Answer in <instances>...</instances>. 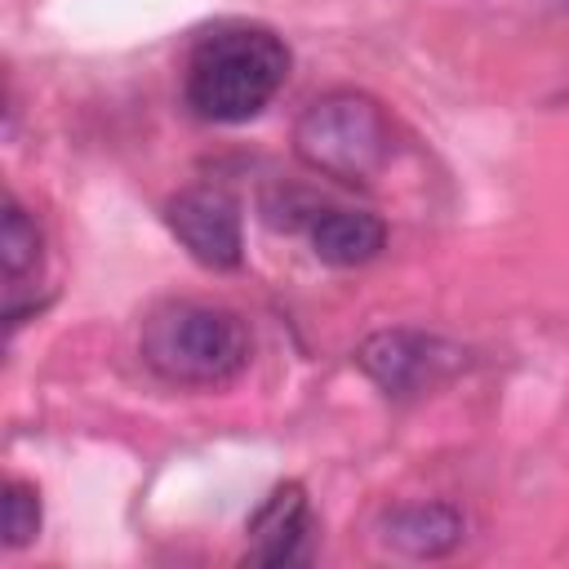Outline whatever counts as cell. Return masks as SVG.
Listing matches in <instances>:
<instances>
[{"mask_svg":"<svg viewBox=\"0 0 569 569\" xmlns=\"http://www.w3.org/2000/svg\"><path fill=\"white\" fill-rule=\"evenodd\" d=\"M284 76L289 49L276 31L253 22H222L191 44L182 93L200 120L240 124L253 120L280 93Z\"/></svg>","mask_w":569,"mask_h":569,"instance_id":"cell-1","label":"cell"},{"mask_svg":"<svg viewBox=\"0 0 569 569\" xmlns=\"http://www.w3.org/2000/svg\"><path fill=\"white\" fill-rule=\"evenodd\" d=\"M138 351L142 365L173 387H222L249 365L253 338L240 311L222 302L173 298L142 320Z\"/></svg>","mask_w":569,"mask_h":569,"instance_id":"cell-2","label":"cell"},{"mask_svg":"<svg viewBox=\"0 0 569 569\" xmlns=\"http://www.w3.org/2000/svg\"><path fill=\"white\" fill-rule=\"evenodd\" d=\"M391 120L378 98L360 89H333L307 102L293 124V151L311 173L333 182H369L391 160Z\"/></svg>","mask_w":569,"mask_h":569,"instance_id":"cell-3","label":"cell"},{"mask_svg":"<svg viewBox=\"0 0 569 569\" xmlns=\"http://www.w3.org/2000/svg\"><path fill=\"white\" fill-rule=\"evenodd\" d=\"M356 360L387 396L405 400V396H422L436 382H445L462 365V351L422 329H378L360 342Z\"/></svg>","mask_w":569,"mask_h":569,"instance_id":"cell-4","label":"cell"},{"mask_svg":"<svg viewBox=\"0 0 569 569\" xmlns=\"http://www.w3.org/2000/svg\"><path fill=\"white\" fill-rule=\"evenodd\" d=\"M164 222L200 267H213V271L240 267V258H244L240 209H236V200L227 191H218V187L178 191L164 204Z\"/></svg>","mask_w":569,"mask_h":569,"instance_id":"cell-5","label":"cell"},{"mask_svg":"<svg viewBox=\"0 0 569 569\" xmlns=\"http://www.w3.org/2000/svg\"><path fill=\"white\" fill-rule=\"evenodd\" d=\"M311 533V511L302 485H276L267 502L249 520V565H293L302 556V542Z\"/></svg>","mask_w":569,"mask_h":569,"instance_id":"cell-6","label":"cell"},{"mask_svg":"<svg viewBox=\"0 0 569 569\" xmlns=\"http://www.w3.org/2000/svg\"><path fill=\"white\" fill-rule=\"evenodd\" d=\"M378 533H382L387 547H396L413 560H436V556H449L462 542L467 520L449 502H405V507H391L378 520Z\"/></svg>","mask_w":569,"mask_h":569,"instance_id":"cell-7","label":"cell"},{"mask_svg":"<svg viewBox=\"0 0 569 569\" xmlns=\"http://www.w3.org/2000/svg\"><path fill=\"white\" fill-rule=\"evenodd\" d=\"M307 236H311L316 258L329 267H360V262L378 258L387 244L382 218H373L365 209H316L307 222Z\"/></svg>","mask_w":569,"mask_h":569,"instance_id":"cell-8","label":"cell"},{"mask_svg":"<svg viewBox=\"0 0 569 569\" xmlns=\"http://www.w3.org/2000/svg\"><path fill=\"white\" fill-rule=\"evenodd\" d=\"M0 267H4V280L9 289H18L22 276L40 271V227L36 218L9 196L4 200V227H0Z\"/></svg>","mask_w":569,"mask_h":569,"instance_id":"cell-9","label":"cell"},{"mask_svg":"<svg viewBox=\"0 0 569 569\" xmlns=\"http://www.w3.org/2000/svg\"><path fill=\"white\" fill-rule=\"evenodd\" d=\"M40 533V493L22 480L4 485V547H27Z\"/></svg>","mask_w":569,"mask_h":569,"instance_id":"cell-10","label":"cell"}]
</instances>
